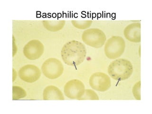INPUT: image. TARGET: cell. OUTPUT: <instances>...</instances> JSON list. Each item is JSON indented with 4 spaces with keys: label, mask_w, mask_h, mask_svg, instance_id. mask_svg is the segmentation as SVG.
<instances>
[{
    "label": "cell",
    "mask_w": 152,
    "mask_h": 114,
    "mask_svg": "<svg viewBox=\"0 0 152 114\" xmlns=\"http://www.w3.org/2000/svg\"><path fill=\"white\" fill-rule=\"evenodd\" d=\"M125 48L126 43L122 37L112 36L105 43L104 54L109 59H117L123 54Z\"/></svg>",
    "instance_id": "3"
},
{
    "label": "cell",
    "mask_w": 152,
    "mask_h": 114,
    "mask_svg": "<svg viewBox=\"0 0 152 114\" xmlns=\"http://www.w3.org/2000/svg\"><path fill=\"white\" fill-rule=\"evenodd\" d=\"M133 66L129 60L118 58L112 62L108 67V74L116 80L124 81L130 77L133 73Z\"/></svg>",
    "instance_id": "2"
},
{
    "label": "cell",
    "mask_w": 152,
    "mask_h": 114,
    "mask_svg": "<svg viewBox=\"0 0 152 114\" xmlns=\"http://www.w3.org/2000/svg\"><path fill=\"white\" fill-rule=\"evenodd\" d=\"M43 99L44 100H63V93L58 87L50 85L44 88L43 92Z\"/></svg>",
    "instance_id": "11"
},
{
    "label": "cell",
    "mask_w": 152,
    "mask_h": 114,
    "mask_svg": "<svg viewBox=\"0 0 152 114\" xmlns=\"http://www.w3.org/2000/svg\"><path fill=\"white\" fill-rule=\"evenodd\" d=\"M12 71H13V73H12V76H13V77H12V81L14 82V81L15 80L17 77L16 71L14 69H12Z\"/></svg>",
    "instance_id": "18"
},
{
    "label": "cell",
    "mask_w": 152,
    "mask_h": 114,
    "mask_svg": "<svg viewBox=\"0 0 152 114\" xmlns=\"http://www.w3.org/2000/svg\"><path fill=\"white\" fill-rule=\"evenodd\" d=\"M42 71L46 77L50 80H55L61 77L63 74L64 66L59 59L50 58L43 63Z\"/></svg>",
    "instance_id": "5"
},
{
    "label": "cell",
    "mask_w": 152,
    "mask_h": 114,
    "mask_svg": "<svg viewBox=\"0 0 152 114\" xmlns=\"http://www.w3.org/2000/svg\"><path fill=\"white\" fill-rule=\"evenodd\" d=\"M71 23L76 28L80 29V30H85V29H87L91 26L92 21L90 20H73L71 21Z\"/></svg>",
    "instance_id": "14"
},
{
    "label": "cell",
    "mask_w": 152,
    "mask_h": 114,
    "mask_svg": "<svg viewBox=\"0 0 152 114\" xmlns=\"http://www.w3.org/2000/svg\"><path fill=\"white\" fill-rule=\"evenodd\" d=\"M85 90L84 84L81 81L77 79L69 81L64 87L65 96L71 99H79L84 93Z\"/></svg>",
    "instance_id": "7"
},
{
    "label": "cell",
    "mask_w": 152,
    "mask_h": 114,
    "mask_svg": "<svg viewBox=\"0 0 152 114\" xmlns=\"http://www.w3.org/2000/svg\"><path fill=\"white\" fill-rule=\"evenodd\" d=\"M99 100V97L96 93L91 89H85V92L82 96L78 100Z\"/></svg>",
    "instance_id": "15"
},
{
    "label": "cell",
    "mask_w": 152,
    "mask_h": 114,
    "mask_svg": "<svg viewBox=\"0 0 152 114\" xmlns=\"http://www.w3.org/2000/svg\"><path fill=\"white\" fill-rule=\"evenodd\" d=\"M19 77L27 83H32L37 81L41 76V71L38 66L28 64L22 66L19 70Z\"/></svg>",
    "instance_id": "9"
},
{
    "label": "cell",
    "mask_w": 152,
    "mask_h": 114,
    "mask_svg": "<svg viewBox=\"0 0 152 114\" xmlns=\"http://www.w3.org/2000/svg\"><path fill=\"white\" fill-rule=\"evenodd\" d=\"M17 47L16 44L15 39L14 38V36H12V56L14 57L16 54L17 52Z\"/></svg>",
    "instance_id": "17"
},
{
    "label": "cell",
    "mask_w": 152,
    "mask_h": 114,
    "mask_svg": "<svg viewBox=\"0 0 152 114\" xmlns=\"http://www.w3.org/2000/svg\"><path fill=\"white\" fill-rule=\"evenodd\" d=\"M89 84L92 89L99 92H105L110 88L111 81L109 76L103 72H96L90 76Z\"/></svg>",
    "instance_id": "6"
},
{
    "label": "cell",
    "mask_w": 152,
    "mask_h": 114,
    "mask_svg": "<svg viewBox=\"0 0 152 114\" xmlns=\"http://www.w3.org/2000/svg\"><path fill=\"white\" fill-rule=\"evenodd\" d=\"M82 39L88 46L98 49L105 44L107 37L102 30L92 28L86 30L83 32Z\"/></svg>",
    "instance_id": "4"
},
{
    "label": "cell",
    "mask_w": 152,
    "mask_h": 114,
    "mask_svg": "<svg viewBox=\"0 0 152 114\" xmlns=\"http://www.w3.org/2000/svg\"><path fill=\"white\" fill-rule=\"evenodd\" d=\"M27 96L26 91L19 86L12 87V99L19 100L23 99Z\"/></svg>",
    "instance_id": "13"
},
{
    "label": "cell",
    "mask_w": 152,
    "mask_h": 114,
    "mask_svg": "<svg viewBox=\"0 0 152 114\" xmlns=\"http://www.w3.org/2000/svg\"><path fill=\"white\" fill-rule=\"evenodd\" d=\"M87 55L85 46L81 42L71 40L64 44L61 51L64 63L71 66H77L83 63Z\"/></svg>",
    "instance_id": "1"
},
{
    "label": "cell",
    "mask_w": 152,
    "mask_h": 114,
    "mask_svg": "<svg viewBox=\"0 0 152 114\" xmlns=\"http://www.w3.org/2000/svg\"><path fill=\"white\" fill-rule=\"evenodd\" d=\"M43 25L46 29L50 31L56 32L62 30L65 25L64 20H44L42 21Z\"/></svg>",
    "instance_id": "12"
},
{
    "label": "cell",
    "mask_w": 152,
    "mask_h": 114,
    "mask_svg": "<svg viewBox=\"0 0 152 114\" xmlns=\"http://www.w3.org/2000/svg\"><path fill=\"white\" fill-rule=\"evenodd\" d=\"M141 25L139 23H132L127 25L124 31L125 38L132 42H140L141 40Z\"/></svg>",
    "instance_id": "10"
},
{
    "label": "cell",
    "mask_w": 152,
    "mask_h": 114,
    "mask_svg": "<svg viewBox=\"0 0 152 114\" xmlns=\"http://www.w3.org/2000/svg\"><path fill=\"white\" fill-rule=\"evenodd\" d=\"M44 51V45L38 39H32L28 42L24 46L23 50L24 56L31 61L40 58Z\"/></svg>",
    "instance_id": "8"
},
{
    "label": "cell",
    "mask_w": 152,
    "mask_h": 114,
    "mask_svg": "<svg viewBox=\"0 0 152 114\" xmlns=\"http://www.w3.org/2000/svg\"><path fill=\"white\" fill-rule=\"evenodd\" d=\"M132 93L135 99L140 100L141 99V81L135 83L132 88Z\"/></svg>",
    "instance_id": "16"
}]
</instances>
